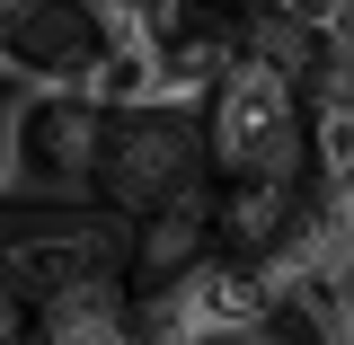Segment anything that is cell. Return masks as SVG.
Wrapping results in <instances>:
<instances>
[{"label": "cell", "instance_id": "1", "mask_svg": "<svg viewBox=\"0 0 354 345\" xmlns=\"http://www.w3.org/2000/svg\"><path fill=\"white\" fill-rule=\"evenodd\" d=\"M195 133H204V177L230 186V177H292L301 186V88L266 62H230L204 106H195Z\"/></svg>", "mask_w": 354, "mask_h": 345}, {"label": "cell", "instance_id": "2", "mask_svg": "<svg viewBox=\"0 0 354 345\" xmlns=\"http://www.w3.org/2000/svg\"><path fill=\"white\" fill-rule=\"evenodd\" d=\"M213 186L204 177V133L186 106H124L97 133V177H88V204L115 221H151L169 213L177 195Z\"/></svg>", "mask_w": 354, "mask_h": 345}, {"label": "cell", "instance_id": "3", "mask_svg": "<svg viewBox=\"0 0 354 345\" xmlns=\"http://www.w3.org/2000/svg\"><path fill=\"white\" fill-rule=\"evenodd\" d=\"M97 133H106V106L88 88H27L18 97V142H9V195H36L53 213H97L88 204Z\"/></svg>", "mask_w": 354, "mask_h": 345}, {"label": "cell", "instance_id": "4", "mask_svg": "<svg viewBox=\"0 0 354 345\" xmlns=\"http://www.w3.org/2000/svg\"><path fill=\"white\" fill-rule=\"evenodd\" d=\"M97 53H106L97 0H27L0 18V71L18 88H88Z\"/></svg>", "mask_w": 354, "mask_h": 345}, {"label": "cell", "instance_id": "5", "mask_svg": "<svg viewBox=\"0 0 354 345\" xmlns=\"http://www.w3.org/2000/svg\"><path fill=\"white\" fill-rule=\"evenodd\" d=\"M213 257V186H195V195H177L169 213L133 221L124 239V292H169L177 274H195V265Z\"/></svg>", "mask_w": 354, "mask_h": 345}, {"label": "cell", "instance_id": "6", "mask_svg": "<svg viewBox=\"0 0 354 345\" xmlns=\"http://www.w3.org/2000/svg\"><path fill=\"white\" fill-rule=\"evenodd\" d=\"M292 221H301V186L292 177H230V186H213V257L257 265L292 239Z\"/></svg>", "mask_w": 354, "mask_h": 345}, {"label": "cell", "instance_id": "7", "mask_svg": "<svg viewBox=\"0 0 354 345\" xmlns=\"http://www.w3.org/2000/svg\"><path fill=\"white\" fill-rule=\"evenodd\" d=\"M36 345H133L124 274H88V283H71V292L36 301Z\"/></svg>", "mask_w": 354, "mask_h": 345}, {"label": "cell", "instance_id": "8", "mask_svg": "<svg viewBox=\"0 0 354 345\" xmlns=\"http://www.w3.org/2000/svg\"><path fill=\"white\" fill-rule=\"evenodd\" d=\"M18 97H27V88H18L9 71H0V195H9V142H18Z\"/></svg>", "mask_w": 354, "mask_h": 345}]
</instances>
